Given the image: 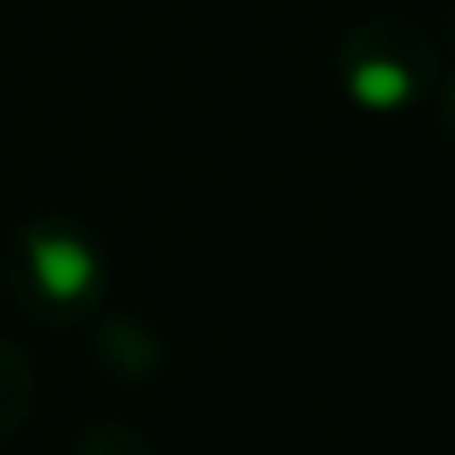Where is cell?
I'll return each mask as SVG.
<instances>
[{
  "mask_svg": "<svg viewBox=\"0 0 455 455\" xmlns=\"http://www.w3.org/2000/svg\"><path fill=\"white\" fill-rule=\"evenodd\" d=\"M35 259H40V279L50 294H79L84 284H89V255L74 245H35Z\"/></svg>",
  "mask_w": 455,
  "mask_h": 455,
  "instance_id": "1",
  "label": "cell"
}]
</instances>
